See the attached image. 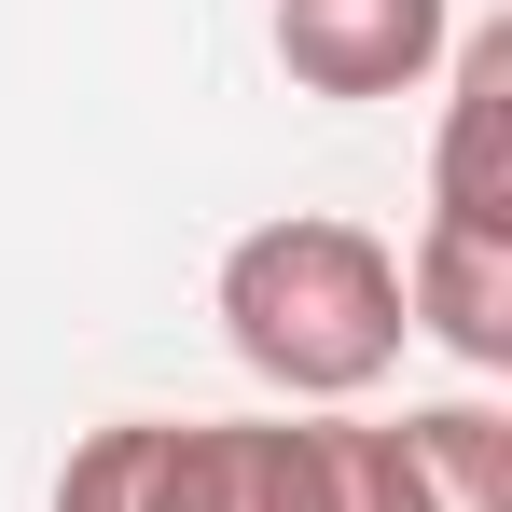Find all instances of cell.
Returning <instances> with one entry per match:
<instances>
[{
  "mask_svg": "<svg viewBox=\"0 0 512 512\" xmlns=\"http://www.w3.org/2000/svg\"><path fill=\"white\" fill-rule=\"evenodd\" d=\"M56 512H512V416H111L70 443Z\"/></svg>",
  "mask_w": 512,
  "mask_h": 512,
  "instance_id": "1",
  "label": "cell"
},
{
  "mask_svg": "<svg viewBox=\"0 0 512 512\" xmlns=\"http://www.w3.org/2000/svg\"><path fill=\"white\" fill-rule=\"evenodd\" d=\"M222 346L277 402H319V416L388 388V360H402V250L333 222V208L250 222L222 250Z\"/></svg>",
  "mask_w": 512,
  "mask_h": 512,
  "instance_id": "2",
  "label": "cell"
},
{
  "mask_svg": "<svg viewBox=\"0 0 512 512\" xmlns=\"http://www.w3.org/2000/svg\"><path fill=\"white\" fill-rule=\"evenodd\" d=\"M457 42V0H277V70L305 97H416Z\"/></svg>",
  "mask_w": 512,
  "mask_h": 512,
  "instance_id": "3",
  "label": "cell"
},
{
  "mask_svg": "<svg viewBox=\"0 0 512 512\" xmlns=\"http://www.w3.org/2000/svg\"><path fill=\"white\" fill-rule=\"evenodd\" d=\"M402 333L457 346L471 374H512V222H443L429 208L402 250Z\"/></svg>",
  "mask_w": 512,
  "mask_h": 512,
  "instance_id": "4",
  "label": "cell"
},
{
  "mask_svg": "<svg viewBox=\"0 0 512 512\" xmlns=\"http://www.w3.org/2000/svg\"><path fill=\"white\" fill-rule=\"evenodd\" d=\"M499 111H512V28H471L457 42V97H443V153H429V208L443 222H512Z\"/></svg>",
  "mask_w": 512,
  "mask_h": 512,
  "instance_id": "5",
  "label": "cell"
}]
</instances>
